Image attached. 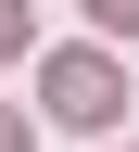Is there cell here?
<instances>
[{"mask_svg":"<svg viewBox=\"0 0 139 152\" xmlns=\"http://www.w3.org/2000/svg\"><path fill=\"white\" fill-rule=\"evenodd\" d=\"M13 38H25V13H13V0H0V51H13Z\"/></svg>","mask_w":139,"mask_h":152,"instance_id":"cell-3","label":"cell"},{"mask_svg":"<svg viewBox=\"0 0 139 152\" xmlns=\"http://www.w3.org/2000/svg\"><path fill=\"white\" fill-rule=\"evenodd\" d=\"M89 26L101 38H139V0H89Z\"/></svg>","mask_w":139,"mask_h":152,"instance_id":"cell-2","label":"cell"},{"mask_svg":"<svg viewBox=\"0 0 139 152\" xmlns=\"http://www.w3.org/2000/svg\"><path fill=\"white\" fill-rule=\"evenodd\" d=\"M0 152H25V127H13V114H0Z\"/></svg>","mask_w":139,"mask_h":152,"instance_id":"cell-4","label":"cell"},{"mask_svg":"<svg viewBox=\"0 0 139 152\" xmlns=\"http://www.w3.org/2000/svg\"><path fill=\"white\" fill-rule=\"evenodd\" d=\"M38 89H51V114H63V127H114V64H101V51H51V76H38Z\"/></svg>","mask_w":139,"mask_h":152,"instance_id":"cell-1","label":"cell"}]
</instances>
